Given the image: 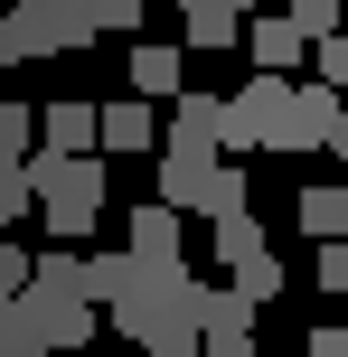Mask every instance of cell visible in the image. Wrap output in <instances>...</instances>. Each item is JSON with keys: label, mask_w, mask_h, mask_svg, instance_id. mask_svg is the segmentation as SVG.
Instances as JSON below:
<instances>
[{"label": "cell", "mask_w": 348, "mask_h": 357, "mask_svg": "<svg viewBox=\"0 0 348 357\" xmlns=\"http://www.w3.org/2000/svg\"><path fill=\"white\" fill-rule=\"evenodd\" d=\"M19 178H29V207L47 216L56 245L66 235H94V216H104V160H47V151H29Z\"/></svg>", "instance_id": "6da1fadb"}, {"label": "cell", "mask_w": 348, "mask_h": 357, "mask_svg": "<svg viewBox=\"0 0 348 357\" xmlns=\"http://www.w3.org/2000/svg\"><path fill=\"white\" fill-rule=\"evenodd\" d=\"M245 169H226V160H160V207L179 216H207V226H217V216H245Z\"/></svg>", "instance_id": "7a4b0ae2"}, {"label": "cell", "mask_w": 348, "mask_h": 357, "mask_svg": "<svg viewBox=\"0 0 348 357\" xmlns=\"http://www.w3.org/2000/svg\"><path fill=\"white\" fill-rule=\"evenodd\" d=\"M0 29H10V56H75L85 47V0H19V10H0Z\"/></svg>", "instance_id": "3957f363"}, {"label": "cell", "mask_w": 348, "mask_h": 357, "mask_svg": "<svg viewBox=\"0 0 348 357\" xmlns=\"http://www.w3.org/2000/svg\"><path fill=\"white\" fill-rule=\"evenodd\" d=\"M217 132H226V94H179L160 123V160H217Z\"/></svg>", "instance_id": "277c9868"}, {"label": "cell", "mask_w": 348, "mask_h": 357, "mask_svg": "<svg viewBox=\"0 0 348 357\" xmlns=\"http://www.w3.org/2000/svg\"><path fill=\"white\" fill-rule=\"evenodd\" d=\"M330 123H339V94L292 85V104H282V123H273V142H264V151H330Z\"/></svg>", "instance_id": "5b68a950"}, {"label": "cell", "mask_w": 348, "mask_h": 357, "mask_svg": "<svg viewBox=\"0 0 348 357\" xmlns=\"http://www.w3.org/2000/svg\"><path fill=\"white\" fill-rule=\"evenodd\" d=\"M217 348H255V310L226 282H198V357H217Z\"/></svg>", "instance_id": "8992f818"}, {"label": "cell", "mask_w": 348, "mask_h": 357, "mask_svg": "<svg viewBox=\"0 0 348 357\" xmlns=\"http://www.w3.org/2000/svg\"><path fill=\"white\" fill-rule=\"evenodd\" d=\"M179 216H169L160 207V197H132V216H123V254H132V264H179Z\"/></svg>", "instance_id": "52a82bcc"}, {"label": "cell", "mask_w": 348, "mask_h": 357, "mask_svg": "<svg viewBox=\"0 0 348 357\" xmlns=\"http://www.w3.org/2000/svg\"><path fill=\"white\" fill-rule=\"evenodd\" d=\"M245 56H255V75H273V85H301V66H311V47H301L282 19H245V38H236Z\"/></svg>", "instance_id": "ba28073f"}, {"label": "cell", "mask_w": 348, "mask_h": 357, "mask_svg": "<svg viewBox=\"0 0 348 357\" xmlns=\"http://www.w3.org/2000/svg\"><path fill=\"white\" fill-rule=\"evenodd\" d=\"M151 142H160V113H151V104H132V94H123V104H94V160L151 151Z\"/></svg>", "instance_id": "9c48e42d"}, {"label": "cell", "mask_w": 348, "mask_h": 357, "mask_svg": "<svg viewBox=\"0 0 348 357\" xmlns=\"http://www.w3.org/2000/svg\"><path fill=\"white\" fill-rule=\"evenodd\" d=\"M132 273H142L132 254H75V301H85V310H123L132 301Z\"/></svg>", "instance_id": "30bf717a"}, {"label": "cell", "mask_w": 348, "mask_h": 357, "mask_svg": "<svg viewBox=\"0 0 348 357\" xmlns=\"http://www.w3.org/2000/svg\"><path fill=\"white\" fill-rule=\"evenodd\" d=\"M179 85H188V56L179 47H132V104H179Z\"/></svg>", "instance_id": "8fae6325"}, {"label": "cell", "mask_w": 348, "mask_h": 357, "mask_svg": "<svg viewBox=\"0 0 348 357\" xmlns=\"http://www.w3.org/2000/svg\"><path fill=\"white\" fill-rule=\"evenodd\" d=\"M38 142H47V160H94V104H47L38 113Z\"/></svg>", "instance_id": "7c38bea8"}, {"label": "cell", "mask_w": 348, "mask_h": 357, "mask_svg": "<svg viewBox=\"0 0 348 357\" xmlns=\"http://www.w3.org/2000/svg\"><path fill=\"white\" fill-rule=\"evenodd\" d=\"M179 29H188V47H236V38H245V10H236V0H188ZM188 47H179V56H188Z\"/></svg>", "instance_id": "4fadbf2b"}, {"label": "cell", "mask_w": 348, "mask_h": 357, "mask_svg": "<svg viewBox=\"0 0 348 357\" xmlns=\"http://www.w3.org/2000/svg\"><path fill=\"white\" fill-rule=\"evenodd\" d=\"M301 235L311 245H348V188H301Z\"/></svg>", "instance_id": "5bb4252c"}, {"label": "cell", "mask_w": 348, "mask_h": 357, "mask_svg": "<svg viewBox=\"0 0 348 357\" xmlns=\"http://www.w3.org/2000/svg\"><path fill=\"white\" fill-rule=\"evenodd\" d=\"M207 235H217V264H226V273H236V264H255V254H264V216H255V207H245V216H217Z\"/></svg>", "instance_id": "9a60e30c"}, {"label": "cell", "mask_w": 348, "mask_h": 357, "mask_svg": "<svg viewBox=\"0 0 348 357\" xmlns=\"http://www.w3.org/2000/svg\"><path fill=\"white\" fill-rule=\"evenodd\" d=\"M226 291H236L245 310H264V301H273V291H282V264H273V245H264L255 264H236V282H226Z\"/></svg>", "instance_id": "2e32d148"}, {"label": "cell", "mask_w": 348, "mask_h": 357, "mask_svg": "<svg viewBox=\"0 0 348 357\" xmlns=\"http://www.w3.org/2000/svg\"><path fill=\"white\" fill-rule=\"evenodd\" d=\"M29 142H38V113L0 94V169H19V160H29Z\"/></svg>", "instance_id": "e0dca14e"}, {"label": "cell", "mask_w": 348, "mask_h": 357, "mask_svg": "<svg viewBox=\"0 0 348 357\" xmlns=\"http://www.w3.org/2000/svg\"><path fill=\"white\" fill-rule=\"evenodd\" d=\"M311 66H320V75H311L320 94H348V29H339V38H320V47H311Z\"/></svg>", "instance_id": "ac0fdd59"}, {"label": "cell", "mask_w": 348, "mask_h": 357, "mask_svg": "<svg viewBox=\"0 0 348 357\" xmlns=\"http://www.w3.org/2000/svg\"><path fill=\"white\" fill-rule=\"evenodd\" d=\"M19 291H29V254H19V245H0V310H10Z\"/></svg>", "instance_id": "d6986e66"}, {"label": "cell", "mask_w": 348, "mask_h": 357, "mask_svg": "<svg viewBox=\"0 0 348 357\" xmlns=\"http://www.w3.org/2000/svg\"><path fill=\"white\" fill-rule=\"evenodd\" d=\"M19 216H29V178H19V169H0V235H10Z\"/></svg>", "instance_id": "ffe728a7"}, {"label": "cell", "mask_w": 348, "mask_h": 357, "mask_svg": "<svg viewBox=\"0 0 348 357\" xmlns=\"http://www.w3.org/2000/svg\"><path fill=\"white\" fill-rule=\"evenodd\" d=\"M320 291H348V245H320Z\"/></svg>", "instance_id": "44dd1931"}, {"label": "cell", "mask_w": 348, "mask_h": 357, "mask_svg": "<svg viewBox=\"0 0 348 357\" xmlns=\"http://www.w3.org/2000/svg\"><path fill=\"white\" fill-rule=\"evenodd\" d=\"M0 357H38V348H29V329H19V310H0Z\"/></svg>", "instance_id": "7402d4cb"}, {"label": "cell", "mask_w": 348, "mask_h": 357, "mask_svg": "<svg viewBox=\"0 0 348 357\" xmlns=\"http://www.w3.org/2000/svg\"><path fill=\"white\" fill-rule=\"evenodd\" d=\"M311 357H348V329H311Z\"/></svg>", "instance_id": "603a6c76"}, {"label": "cell", "mask_w": 348, "mask_h": 357, "mask_svg": "<svg viewBox=\"0 0 348 357\" xmlns=\"http://www.w3.org/2000/svg\"><path fill=\"white\" fill-rule=\"evenodd\" d=\"M330 151H339V160H348V94H339V123H330Z\"/></svg>", "instance_id": "cb8c5ba5"}, {"label": "cell", "mask_w": 348, "mask_h": 357, "mask_svg": "<svg viewBox=\"0 0 348 357\" xmlns=\"http://www.w3.org/2000/svg\"><path fill=\"white\" fill-rule=\"evenodd\" d=\"M0 66H19V56H10V29H0Z\"/></svg>", "instance_id": "d4e9b609"}]
</instances>
